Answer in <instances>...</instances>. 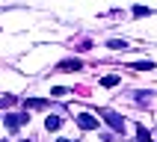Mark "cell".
Wrapping results in <instances>:
<instances>
[{"label":"cell","instance_id":"obj_2","mask_svg":"<svg viewBox=\"0 0 157 142\" xmlns=\"http://www.w3.org/2000/svg\"><path fill=\"white\" fill-rule=\"evenodd\" d=\"M3 121H6V127H9V130H18V127H21L24 121H30V115H27V113H9Z\"/></svg>","mask_w":157,"mask_h":142},{"label":"cell","instance_id":"obj_1","mask_svg":"<svg viewBox=\"0 0 157 142\" xmlns=\"http://www.w3.org/2000/svg\"><path fill=\"white\" fill-rule=\"evenodd\" d=\"M98 115H101V118H104V121L110 124L113 130L124 133V118H122V115H119V113H116V110H98Z\"/></svg>","mask_w":157,"mask_h":142},{"label":"cell","instance_id":"obj_7","mask_svg":"<svg viewBox=\"0 0 157 142\" xmlns=\"http://www.w3.org/2000/svg\"><path fill=\"white\" fill-rule=\"evenodd\" d=\"M133 68H136V71H151V68H154V62H151V59H136V62H133Z\"/></svg>","mask_w":157,"mask_h":142},{"label":"cell","instance_id":"obj_9","mask_svg":"<svg viewBox=\"0 0 157 142\" xmlns=\"http://www.w3.org/2000/svg\"><path fill=\"white\" fill-rule=\"evenodd\" d=\"M101 86H107V89L119 86V77H116V74H110V77H104V80H101Z\"/></svg>","mask_w":157,"mask_h":142},{"label":"cell","instance_id":"obj_13","mask_svg":"<svg viewBox=\"0 0 157 142\" xmlns=\"http://www.w3.org/2000/svg\"><path fill=\"white\" fill-rule=\"evenodd\" d=\"M56 142H68V139H56Z\"/></svg>","mask_w":157,"mask_h":142},{"label":"cell","instance_id":"obj_6","mask_svg":"<svg viewBox=\"0 0 157 142\" xmlns=\"http://www.w3.org/2000/svg\"><path fill=\"white\" fill-rule=\"evenodd\" d=\"M44 127H48V130H59L62 118H59V115H48V118H44Z\"/></svg>","mask_w":157,"mask_h":142},{"label":"cell","instance_id":"obj_5","mask_svg":"<svg viewBox=\"0 0 157 142\" xmlns=\"http://www.w3.org/2000/svg\"><path fill=\"white\" fill-rule=\"evenodd\" d=\"M59 68L62 71H80V68H83V62H80V59H62Z\"/></svg>","mask_w":157,"mask_h":142},{"label":"cell","instance_id":"obj_4","mask_svg":"<svg viewBox=\"0 0 157 142\" xmlns=\"http://www.w3.org/2000/svg\"><path fill=\"white\" fill-rule=\"evenodd\" d=\"M24 106H27V110H44V106H48V101H44V98H27Z\"/></svg>","mask_w":157,"mask_h":142},{"label":"cell","instance_id":"obj_10","mask_svg":"<svg viewBox=\"0 0 157 142\" xmlns=\"http://www.w3.org/2000/svg\"><path fill=\"white\" fill-rule=\"evenodd\" d=\"M15 104V95H3L0 98V110H3V106H12Z\"/></svg>","mask_w":157,"mask_h":142},{"label":"cell","instance_id":"obj_11","mask_svg":"<svg viewBox=\"0 0 157 142\" xmlns=\"http://www.w3.org/2000/svg\"><path fill=\"white\" fill-rule=\"evenodd\" d=\"M110 47H113V50H124L128 44H124V42H119V39H110Z\"/></svg>","mask_w":157,"mask_h":142},{"label":"cell","instance_id":"obj_8","mask_svg":"<svg viewBox=\"0 0 157 142\" xmlns=\"http://www.w3.org/2000/svg\"><path fill=\"white\" fill-rule=\"evenodd\" d=\"M136 142H151V133L145 127H136Z\"/></svg>","mask_w":157,"mask_h":142},{"label":"cell","instance_id":"obj_3","mask_svg":"<svg viewBox=\"0 0 157 142\" xmlns=\"http://www.w3.org/2000/svg\"><path fill=\"white\" fill-rule=\"evenodd\" d=\"M77 124H80V130H95V127H98V118L92 113H80L77 115Z\"/></svg>","mask_w":157,"mask_h":142},{"label":"cell","instance_id":"obj_12","mask_svg":"<svg viewBox=\"0 0 157 142\" xmlns=\"http://www.w3.org/2000/svg\"><path fill=\"white\" fill-rule=\"evenodd\" d=\"M133 15L142 18V15H148V9H145V6H136V9H133Z\"/></svg>","mask_w":157,"mask_h":142}]
</instances>
